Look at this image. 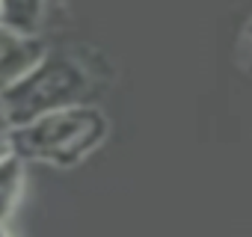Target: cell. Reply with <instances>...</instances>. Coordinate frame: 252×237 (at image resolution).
Here are the masks:
<instances>
[{"label":"cell","mask_w":252,"mask_h":237,"mask_svg":"<svg viewBox=\"0 0 252 237\" xmlns=\"http://www.w3.org/2000/svg\"><path fill=\"white\" fill-rule=\"evenodd\" d=\"M86 92H89L86 68L71 57L48 54L30 74H24L6 92H0V113L15 131L33 125L42 116L83 104Z\"/></svg>","instance_id":"obj_1"},{"label":"cell","mask_w":252,"mask_h":237,"mask_svg":"<svg viewBox=\"0 0 252 237\" xmlns=\"http://www.w3.org/2000/svg\"><path fill=\"white\" fill-rule=\"evenodd\" d=\"M107 137V118L98 107L77 104L51 116L36 118L33 125L12 131V151L27 160H48L57 166H74Z\"/></svg>","instance_id":"obj_2"},{"label":"cell","mask_w":252,"mask_h":237,"mask_svg":"<svg viewBox=\"0 0 252 237\" xmlns=\"http://www.w3.org/2000/svg\"><path fill=\"white\" fill-rule=\"evenodd\" d=\"M45 57H48V48L42 39H21L0 27V92L15 86Z\"/></svg>","instance_id":"obj_3"},{"label":"cell","mask_w":252,"mask_h":237,"mask_svg":"<svg viewBox=\"0 0 252 237\" xmlns=\"http://www.w3.org/2000/svg\"><path fill=\"white\" fill-rule=\"evenodd\" d=\"M45 24V3L39 0H6L0 3V27L21 39H39Z\"/></svg>","instance_id":"obj_4"},{"label":"cell","mask_w":252,"mask_h":237,"mask_svg":"<svg viewBox=\"0 0 252 237\" xmlns=\"http://www.w3.org/2000/svg\"><path fill=\"white\" fill-rule=\"evenodd\" d=\"M27 187V169L18 154H9L0 160V222H9L12 213L21 205Z\"/></svg>","instance_id":"obj_5"},{"label":"cell","mask_w":252,"mask_h":237,"mask_svg":"<svg viewBox=\"0 0 252 237\" xmlns=\"http://www.w3.org/2000/svg\"><path fill=\"white\" fill-rule=\"evenodd\" d=\"M9 154H15L12 151V128H9L6 118H3V113H0V160L9 157Z\"/></svg>","instance_id":"obj_6"},{"label":"cell","mask_w":252,"mask_h":237,"mask_svg":"<svg viewBox=\"0 0 252 237\" xmlns=\"http://www.w3.org/2000/svg\"><path fill=\"white\" fill-rule=\"evenodd\" d=\"M0 237H15V234L9 231V225H6V222H0Z\"/></svg>","instance_id":"obj_7"},{"label":"cell","mask_w":252,"mask_h":237,"mask_svg":"<svg viewBox=\"0 0 252 237\" xmlns=\"http://www.w3.org/2000/svg\"><path fill=\"white\" fill-rule=\"evenodd\" d=\"M249 65H252V42H249Z\"/></svg>","instance_id":"obj_8"}]
</instances>
